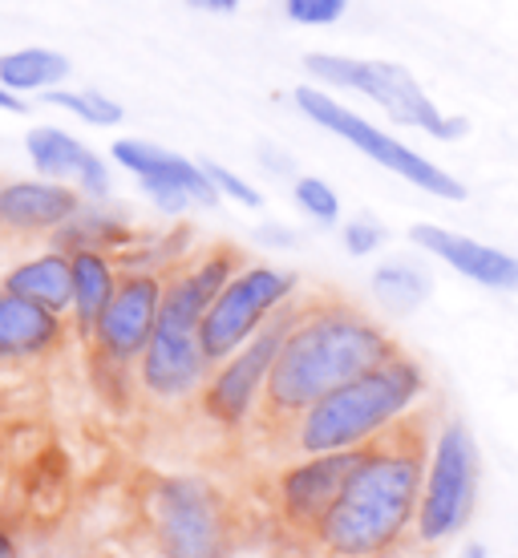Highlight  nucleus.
Instances as JSON below:
<instances>
[{"label":"nucleus","instance_id":"nucleus-1","mask_svg":"<svg viewBox=\"0 0 518 558\" xmlns=\"http://www.w3.org/2000/svg\"><path fill=\"white\" fill-rule=\"evenodd\" d=\"M434 429L421 409L361 449L349 486L312 538L324 558H389L413 538Z\"/></svg>","mask_w":518,"mask_h":558},{"label":"nucleus","instance_id":"nucleus-2","mask_svg":"<svg viewBox=\"0 0 518 558\" xmlns=\"http://www.w3.org/2000/svg\"><path fill=\"white\" fill-rule=\"evenodd\" d=\"M401 349L369 312L340 295H312L296 304V316L284 332L272 377H267L260 421L267 429H288L300 413L361 373L377 368Z\"/></svg>","mask_w":518,"mask_h":558},{"label":"nucleus","instance_id":"nucleus-3","mask_svg":"<svg viewBox=\"0 0 518 558\" xmlns=\"http://www.w3.org/2000/svg\"><path fill=\"white\" fill-rule=\"evenodd\" d=\"M425 397H430V377H425L421 361L397 349L389 361H381L377 368H369L357 380L340 385L337 392H328L309 413H300L284 429V437H288L292 453L364 449L413 413H421Z\"/></svg>","mask_w":518,"mask_h":558},{"label":"nucleus","instance_id":"nucleus-4","mask_svg":"<svg viewBox=\"0 0 518 558\" xmlns=\"http://www.w3.org/2000/svg\"><path fill=\"white\" fill-rule=\"evenodd\" d=\"M304 73L312 85H324L333 94H361L377 106L393 126L421 130L437 142H458L470 134V122L462 113H446L421 82L397 61H377V57H349V53H309Z\"/></svg>","mask_w":518,"mask_h":558},{"label":"nucleus","instance_id":"nucleus-5","mask_svg":"<svg viewBox=\"0 0 518 558\" xmlns=\"http://www.w3.org/2000/svg\"><path fill=\"white\" fill-rule=\"evenodd\" d=\"M292 101H296V110L304 113L312 126H321L324 134L349 142L352 150H361L364 158H373V162L385 167L389 174L406 179L409 186H418V191H425V195H434V198H446V203H462L466 198L462 179H454L446 167H437L434 158H425V154L413 150L409 142L397 138V134L373 126L369 118H361L357 110H349L333 89L312 85V82L296 85Z\"/></svg>","mask_w":518,"mask_h":558},{"label":"nucleus","instance_id":"nucleus-6","mask_svg":"<svg viewBox=\"0 0 518 558\" xmlns=\"http://www.w3.org/2000/svg\"><path fill=\"white\" fill-rule=\"evenodd\" d=\"M478 498V446L462 421H442L434 429L430 446V465H425V486H421L418 526L413 543L442 546L454 534L466 531L474 514Z\"/></svg>","mask_w":518,"mask_h":558},{"label":"nucleus","instance_id":"nucleus-7","mask_svg":"<svg viewBox=\"0 0 518 558\" xmlns=\"http://www.w3.org/2000/svg\"><path fill=\"white\" fill-rule=\"evenodd\" d=\"M296 288H300V276H296V271L248 259V264L231 276V283H227L224 292L215 295V304L207 307V316H203L198 336H203L207 361L224 364L227 356H236L264 324H272L284 307L292 304Z\"/></svg>","mask_w":518,"mask_h":558},{"label":"nucleus","instance_id":"nucleus-8","mask_svg":"<svg viewBox=\"0 0 518 558\" xmlns=\"http://www.w3.org/2000/svg\"><path fill=\"white\" fill-rule=\"evenodd\" d=\"M162 558H231L219 494L198 477H158L146 498Z\"/></svg>","mask_w":518,"mask_h":558},{"label":"nucleus","instance_id":"nucleus-9","mask_svg":"<svg viewBox=\"0 0 518 558\" xmlns=\"http://www.w3.org/2000/svg\"><path fill=\"white\" fill-rule=\"evenodd\" d=\"M292 316H296V300L284 307L276 320L264 324L236 356H227L224 364L210 368L207 385L198 392V405H203V413L219 429H243V425H252L260 417L267 377H272V364H276V352H280Z\"/></svg>","mask_w":518,"mask_h":558},{"label":"nucleus","instance_id":"nucleus-10","mask_svg":"<svg viewBox=\"0 0 518 558\" xmlns=\"http://www.w3.org/2000/svg\"><path fill=\"white\" fill-rule=\"evenodd\" d=\"M361 461V449H340V453H296L276 482H272V502L280 514L284 531L312 543L324 518L333 514L337 498L349 486L352 470Z\"/></svg>","mask_w":518,"mask_h":558},{"label":"nucleus","instance_id":"nucleus-11","mask_svg":"<svg viewBox=\"0 0 518 558\" xmlns=\"http://www.w3.org/2000/svg\"><path fill=\"white\" fill-rule=\"evenodd\" d=\"M162 292H167V271H122V283H118L110 307L101 312L94 336L85 340L89 356L138 368L142 352L158 328Z\"/></svg>","mask_w":518,"mask_h":558},{"label":"nucleus","instance_id":"nucleus-12","mask_svg":"<svg viewBox=\"0 0 518 558\" xmlns=\"http://www.w3.org/2000/svg\"><path fill=\"white\" fill-rule=\"evenodd\" d=\"M210 368L203 352V336L195 324H179L158 316V328L150 336V344L138 361V385L142 392H150L155 401H186L203 392Z\"/></svg>","mask_w":518,"mask_h":558},{"label":"nucleus","instance_id":"nucleus-13","mask_svg":"<svg viewBox=\"0 0 518 558\" xmlns=\"http://www.w3.org/2000/svg\"><path fill=\"white\" fill-rule=\"evenodd\" d=\"M85 207V195L57 179H9L0 182V235L28 239L53 235Z\"/></svg>","mask_w":518,"mask_h":558},{"label":"nucleus","instance_id":"nucleus-14","mask_svg":"<svg viewBox=\"0 0 518 558\" xmlns=\"http://www.w3.org/2000/svg\"><path fill=\"white\" fill-rule=\"evenodd\" d=\"M25 154L41 179H57L77 186L85 198L106 203L113 191V174L94 146H85L77 134L61 126H33L25 134Z\"/></svg>","mask_w":518,"mask_h":558},{"label":"nucleus","instance_id":"nucleus-15","mask_svg":"<svg viewBox=\"0 0 518 558\" xmlns=\"http://www.w3.org/2000/svg\"><path fill=\"white\" fill-rule=\"evenodd\" d=\"M409 239L425 255H434L437 264H446L449 271H458V276L478 283V288L518 292V259L510 252H503V247L478 243V239L458 235V231H446V227L434 223H418L409 231Z\"/></svg>","mask_w":518,"mask_h":558},{"label":"nucleus","instance_id":"nucleus-16","mask_svg":"<svg viewBox=\"0 0 518 558\" xmlns=\"http://www.w3.org/2000/svg\"><path fill=\"white\" fill-rule=\"evenodd\" d=\"M110 158L113 167H122L127 174L138 179V186H179L191 195L195 207H215L219 203V191H215V182H210L207 167L195 162V158H186V154L170 150V146H158L150 138H118L110 146Z\"/></svg>","mask_w":518,"mask_h":558},{"label":"nucleus","instance_id":"nucleus-17","mask_svg":"<svg viewBox=\"0 0 518 558\" xmlns=\"http://www.w3.org/2000/svg\"><path fill=\"white\" fill-rule=\"evenodd\" d=\"M65 344V316L0 288V364H33Z\"/></svg>","mask_w":518,"mask_h":558},{"label":"nucleus","instance_id":"nucleus-18","mask_svg":"<svg viewBox=\"0 0 518 558\" xmlns=\"http://www.w3.org/2000/svg\"><path fill=\"white\" fill-rule=\"evenodd\" d=\"M0 288L25 295L33 304L49 307L57 316L73 312V255L61 247H49L41 255H28L0 276Z\"/></svg>","mask_w":518,"mask_h":558},{"label":"nucleus","instance_id":"nucleus-19","mask_svg":"<svg viewBox=\"0 0 518 558\" xmlns=\"http://www.w3.org/2000/svg\"><path fill=\"white\" fill-rule=\"evenodd\" d=\"M73 255V312H70V324L73 332L89 340L94 328H98L101 312L110 307L113 292H118V283H122V259L113 252H94V247H85V252H70Z\"/></svg>","mask_w":518,"mask_h":558},{"label":"nucleus","instance_id":"nucleus-20","mask_svg":"<svg viewBox=\"0 0 518 558\" xmlns=\"http://www.w3.org/2000/svg\"><path fill=\"white\" fill-rule=\"evenodd\" d=\"M70 57L45 49V45H21L0 53V82L13 89L16 98H45L49 89L70 82Z\"/></svg>","mask_w":518,"mask_h":558},{"label":"nucleus","instance_id":"nucleus-21","mask_svg":"<svg viewBox=\"0 0 518 558\" xmlns=\"http://www.w3.org/2000/svg\"><path fill=\"white\" fill-rule=\"evenodd\" d=\"M49 239H53V247H61V252H85V247H94V252L122 255L138 235H134L130 219H122L118 210L101 207L94 198H85V207Z\"/></svg>","mask_w":518,"mask_h":558},{"label":"nucleus","instance_id":"nucleus-22","mask_svg":"<svg viewBox=\"0 0 518 558\" xmlns=\"http://www.w3.org/2000/svg\"><path fill=\"white\" fill-rule=\"evenodd\" d=\"M369 288H373V300L381 307H389L397 316H406V312H418L430 292H434V279L421 264L413 259H389V264H381L369 279Z\"/></svg>","mask_w":518,"mask_h":558},{"label":"nucleus","instance_id":"nucleus-23","mask_svg":"<svg viewBox=\"0 0 518 558\" xmlns=\"http://www.w3.org/2000/svg\"><path fill=\"white\" fill-rule=\"evenodd\" d=\"M41 101L45 106H53V110L73 113L77 122H85V126H94V130H113V126H122V118H127L122 101H113L110 94H101V89L57 85V89H49Z\"/></svg>","mask_w":518,"mask_h":558},{"label":"nucleus","instance_id":"nucleus-24","mask_svg":"<svg viewBox=\"0 0 518 558\" xmlns=\"http://www.w3.org/2000/svg\"><path fill=\"white\" fill-rule=\"evenodd\" d=\"M292 198L312 223H321V227L340 223V195L333 191V182L316 179V174H300V179L292 182Z\"/></svg>","mask_w":518,"mask_h":558},{"label":"nucleus","instance_id":"nucleus-25","mask_svg":"<svg viewBox=\"0 0 518 558\" xmlns=\"http://www.w3.org/2000/svg\"><path fill=\"white\" fill-rule=\"evenodd\" d=\"M349 0H284V16L300 28H328L345 21Z\"/></svg>","mask_w":518,"mask_h":558},{"label":"nucleus","instance_id":"nucleus-26","mask_svg":"<svg viewBox=\"0 0 518 558\" xmlns=\"http://www.w3.org/2000/svg\"><path fill=\"white\" fill-rule=\"evenodd\" d=\"M340 243H345V252L364 259V255H373L385 247V227L373 219V215H357L349 223L340 227Z\"/></svg>","mask_w":518,"mask_h":558},{"label":"nucleus","instance_id":"nucleus-27","mask_svg":"<svg viewBox=\"0 0 518 558\" xmlns=\"http://www.w3.org/2000/svg\"><path fill=\"white\" fill-rule=\"evenodd\" d=\"M203 167H207V174H210V182H215L219 198H231V203H239V207H248V210L264 207V195H260V191H255V186L243 179V174L219 167V162H203Z\"/></svg>","mask_w":518,"mask_h":558},{"label":"nucleus","instance_id":"nucleus-28","mask_svg":"<svg viewBox=\"0 0 518 558\" xmlns=\"http://www.w3.org/2000/svg\"><path fill=\"white\" fill-rule=\"evenodd\" d=\"M255 239H260V243H272V247H296V231H288V227H280V223L260 227Z\"/></svg>","mask_w":518,"mask_h":558},{"label":"nucleus","instance_id":"nucleus-29","mask_svg":"<svg viewBox=\"0 0 518 558\" xmlns=\"http://www.w3.org/2000/svg\"><path fill=\"white\" fill-rule=\"evenodd\" d=\"M195 13H207V16H231V13H239V4L243 0H186Z\"/></svg>","mask_w":518,"mask_h":558},{"label":"nucleus","instance_id":"nucleus-30","mask_svg":"<svg viewBox=\"0 0 518 558\" xmlns=\"http://www.w3.org/2000/svg\"><path fill=\"white\" fill-rule=\"evenodd\" d=\"M0 110L4 113H28V101L25 98H16L9 85L0 82Z\"/></svg>","mask_w":518,"mask_h":558},{"label":"nucleus","instance_id":"nucleus-31","mask_svg":"<svg viewBox=\"0 0 518 558\" xmlns=\"http://www.w3.org/2000/svg\"><path fill=\"white\" fill-rule=\"evenodd\" d=\"M0 558H16V538L9 526H0Z\"/></svg>","mask_w":518,"mask_h":558},{"label":"nucleus","instance_id":"nucleus-32","mask_svg":"<svg viewBox=\"0 0 518 558\" xmlns=\"http://www.w3.org/2000/svg\"><path fill=\"white\" fill-rule=\"evenodd\" d=\"M462 558H486V546H478V543H470L462 550Z\"/></svg>","mask_w":518,"mask_h":558}]
</instances>
